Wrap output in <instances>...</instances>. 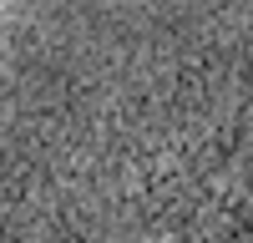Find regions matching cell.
I'll list each match as a JSON object with an SVG mask.
<instances>
[{"label":"cell","mask_w":253,"mask_h":243,"mask_svg":"<svg viewBox=\"0 0 253 243\" xmlns=\"http://www.w3.org/2000/svg\"><path fill=\"white\" fill-rule=\"evenodd\" d=\"M147 66L132 243H253V0H177Z\"/></svg>","instance_id":"obj_1"}]
</instances>
